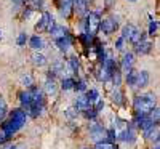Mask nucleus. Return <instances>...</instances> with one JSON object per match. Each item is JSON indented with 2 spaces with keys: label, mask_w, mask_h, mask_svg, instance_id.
Segmentation results:
<instances>
[{
  "label": "nucleus",
  "mask_w": 160,
  "mask_h": 149,
  "mask_svg": "<svg viewBox=\"0 0 160 149\" xmlns=\"http://www.w3.org/2000/svg\"><path fill=\"white\" fill-rule=\"evenodd\" d=\"M158 116H160V114H158V107H157V106H155L154 109H152V111L148 114V117H149V119L154 122V124H158Z\"/></svg>",
  "instance_id": "obj_33"
},
{
  "label": "nucleus",
  "mask_w": 160,
  "mask_h": 149,
  "mask_svg": "<svg viewBox=\"0 0 160 149\" xmlns=\"http://www.w3.org/2000/svg\"><path fill=\"white\" fill-rule=\"evenodd\" d=\"M7 116V103L0 98V122L3 120V117Z\"/></svg>",
  "instance_id": "obj_35"
},
{
  "label": "nucleus",
  "mask_w": 160,
  "mask_h": 149,
  "mask_svg": "<svg viewBox=\"0 0 160 149\" xmlns=\"http://www.w3.org/2000/svg\"><path fill=\"white\" fill-rule=\"evenodd\" d=\"M106 130L101 124H96V122H93V124L90 125L88 131H90V138L95 141V143H99V141H104L106 140Z\"/></svg>",
  "instance_id": "obj_6"
},
{
  "label": "nucleus",
  "mask_w": 160,
  "mask_h": 149,
  "mask_svg": "<svg viewBox=\"0 0 160 149\" xmlns=\"http://www.w3.org/2000/svg\"><path fill=\"white\" fill-rule=\"evenodd\" d=\"M8 140H10V138L7 136V135H5V133H3L2 130H0V144H3V143H7Z\"/></svg>",
  "instance_id": "obj_39"
},
{
  "label": "nucleus",
  "mask_w": 160,
  "mask_h": 149,
  "mask_svg": "<svg viewBox=\"0 0 160 149\" xmlns=\"http://www.w3.org/2000/svg\"><path fill=\"white\" fill-rule=\"evenodd\" d=\"M111 80L114 84V88H120V85H122V72H120L118 67H115L112 75H111Z\"/></svg>",
  "instance_id": "obj_22"
},
{
  "label": "nucleus",
  "mask_w": 160,
  "mask_h": 149,
  "mask_svg": "<svg viewBox=\"0 0 160 149\" xmlns=\"http://www.w3.org/2000/svg\"><path fill=\"white\" fill-rule=\"evenodd\" d=\"M10 119L16 120V122H19L21 125H24L26 120H28V114H26V111L22 109V107H16V109H13L10 112Z\"/></svg>",
  "instance_id": "obj_15"
},
{
  "label": "nucleus",
  "mask_w": 160,
  "mask_h": 149,
  "mask_svg": "<svg viewBox=\"0 0 160 149\" xmlns=\"http://www.w3.org/2000/svg\"><path fill=\"white\" fill-rule=\"evenodd\" d=\"M83 149H93V147H83Z\"/></svg>",
  "instance_id": "obj_42"
},
{
  "label": "nucleus",
  "mask_w": 160,
  "mask_h": 149,
  "mask_svg": "<svg viewBox=\"0 0 160 149\" xmlns=\"http://www.w3.org/2000/svg\"><path fill=\"white\" fill-rule=\"evenodd\" d=\"M19 103L22 104V109L24 111L32 104V96H31V91L29 90H24V91L19 93Z\"/></svg>",
  "instance_id": "obj_18"
},
{
  "label": "nucleus",
  "mask_w": 160,
  "mask_h": 149,
  "mask_svg": "<svg viewBox=\"0 0 160 149\" xmlns=\"http://www.w3.org/2000/svg\"><path fill=\"white\" fill-rule=\"evenodd\" d=\"M32 64L34 66H38V67H42V66H45L47 64V56L45 55H42V53H34V55H32Z\"/></svg>",
  "instance_id": "obj_21"
},
{
  "label": "nucleus",
  "mask_w": 160,
  "mask_h": 149,
  "mask_svg": "<svg viewBox=\"0 0 160 149\" xmlns=\"http://www.w3.org/2000/svg\"><path fill=\"white\" fill-rule=\"evenodd\" d=\"M152 42L151 40H141V42H138L135 45V51H136V55L139 56H144V55H149V53L152 51Z\"/></svg>",
  "instance_id": "obj_13"
},
{
  "label": "nucleus",
  "mask_w": 160,
  "mask_h": 149,
  "mask_svg": "<svg viewBox=\"0 0 160 149\" xmlns=\"http://www.w3.org/2000/svg\"><path fill=\"white\" fill-rule=\"evenodd\" d=\"M117 140L123 141V143H128V144H133L136 141V127L133 124H127L123 131L117 135Z\"/></svg>",
  "instance_id": "obj_5"
},
{
  "label": "nucleus",
  "mask_w": 160,
  "mask_h": 149,
  "mask_svg": "<svg viewBox=\"0 0 160 149\" xmlns=\"http://www.w3.org/2000/svg\"><path fill=\"white\" fill-rule=\"evenodd\" d=\"M93 149H118L114 143H111V141H108V140H104V141H99V143H96V146L93 147Z\"/></svg>",
  "instance_id": "obj_27"
},
{
  "label": "nucleus",
  "mask_w": 160,
  "mask_h": 149,
  "mask_svg": "<svg viewBox=\"0 0 160 149\" xmlns=\"http://www.w3.org/2000/svg\"><path fill=\"white\" fill-rule=\"evenodd\" d=\"M48 32H50V35L53 39H59V37H62L66 34H69V29L64 28V26H61V24H53V28Z\"/></svg>",
  "instance_id": "obj_16"
},
{
  "label": "nucleus",
  "mask_w": 160,
  "mask_h": 149,
  "mask_svg": "<svg viewBox=\"0 0 160 149\" xmlns=\"http://www.w3.org/2000/svg\"><path fill=\"white\" fill-rule=\"evenodd\" d=\"M43 90L47 95H55L58 91V87H56V80L55 79H47V82L43 85Z\"/></svg>",
  "instance_id": "obj_20"
},
{
  "label": "nucleus",
  "mask_w": 160,
  "mask_h": 149,
  "mask_svg": "<svg viewBox=\"0 0 160 149\" xmlns=\"http://www.w3.org/2000/svg\"><path fill=\"white\" fill-rule=\"evenodd\" d=\"M29 47H31L32 50L38 51V50L45 48V42H43V39L40 37V35H32V37L29 39Z\"/></svg>",
  "instance_id": "obj_17"
},
{
  "label": "nucleus",
  "mask_w": 160,
  "mask_h": 149,
  "mask_svg": "<svg viewBox=\"0 0 160 149\" xmlns=\"http://www.w3.org/2000/svg\"><path fill=\"white\" fill-rule=\"evenodd\" d=\"M123 45H125V40H123L122 37H118V39L115 40V48L122 51V50H123Z\"/></svg>",
  "instance_id": "obj_38"
},
{
  "label": "nucleus",
  "mask_w": 160,
  "mask_h": 149,
  "mask_svg": "<svg viewBox=\"0 0 160 149\" xmlns=\"http://www.w3.org/2000/svg\"><path fill=\"white\" fill-rule=\"evenodd\" d=\"M66 116H68L69 119H74V117H77V116H78V111L75 109V107H69V109L66 111Z\"/></svg>",
  "instance_id": "obj_37"
},
{
  "label": "nucleus",
  "mask_w": 160,
  "mask_h": 149,
  "mask_svg": "<svg viewBox=\"0 0 160 149\" xmlns=\"http://www.w3.org/2000/svg\"><path fill=\"white\" fill-rule=\"evenodd\" d=\"M131 2H136V0H131Z\"/></svg>",
  "instance_id": "obj_43"
},
{
  "label": "nucleus",
  "mask_w": 160,
  "mask_h": 149,
  "mask_svg": "<svg viewBox=\"0 0 160 149\" xmlns=\"http://www.w3.org/2000/svg\"><path fill=\"white\" fill-rule=\"evenodd\" d=\"M112 101L117 106H122L123 104V93L120 91L118 88H114V91H112Z\"/></svg>",
  "instance_id": "obj_26"
},
{
  "label": "nucleus",
  "mask_w": 160,
  "mask_h": 149,
  "mask_svg": "<svg viewBox=\"0 0 160 149\" xmlns=\"http://www.w3.org/2000/svg\"><path fill=\"white\" fill-rule=\"evenodd\" d=\"M83 116H85L87 119H90V120H95V119L98 117V112L93 109V106H91V107H88L87 111H83Z\"/></svg>",
  "instance_id": "obj_32"
},
{
  "label": "nucleus",
  "mask_w": 160,
  "mask_h": 149,
  "mask_svg": "<svg viewBox=\"0 0 160 149\" xmlns=\"http://www.w3.org/2000/svg\"><path fill=\"white\" fill-rule=\"evenodd\" d=\"M53 24H55V18H53V15L50 11H43L42 13V16H40L38 23L35 24V31L37 32H48L51 28H53Z\"/></svg>",
  "instance_id": "obj_4"
},
{
  "label": "nucleus",
  "mask_w": 160,
  "mask_h": 149,
  "mask_svg": "<svg viewBox=\"0 0 160 149\" xmlns=\"http://www.w3.org/2000/svg\"><path fill=\"white\" fill-rule=\"evenodd\" d=\"M120 37H122L125 42L128 40L133 45H136L141 40H146V32H142L141 29H138L136 26H133V24H125L122 28V35Z\"/></svg>",
  "instance_id": "obj_2"
},
{
  "label": "nucleus",
  "mask_w": 160,
  "mask_h": 149,
  "mask_svg": "<svg viewBox=\"0 0 160 149\" xmlns=\"http://www.w3.org/2000/svg\"><path fill=\"white\" fill-rule=\"evenodd\" d=\"M8 149H26V146L24 144H11Z\"/></svg>",
  "instance_id": "obj_40"
},
{
  "label": "nucleus",
  "mask_w": 160,
  "mask_h": 149,
  "mask_svg": "<svg viewBox=\"0 0 160 149\" xmlns=\"http://www.w3.org/2000/svg\"><path fill=\"white\" fill-rule=\"evenodd\" d=\"M133 66H135V55L131 51H125L123 53V58H122V63H120V72L122 74H128Z\"/></svg>",
  "instance_id": "obj_9"
},
{
  "label": "nucleus",
  "mask_w": 160,
  "mask_h": 149,
  "mask_svg": "<svg viewBox=\"0 0 160 149\" xmlns=\"http://www.w3.org/2000/svg\"><path fill=\"white\" fill-rule=\"evenodd\" d=\"M117 28H118V23L114 18H106V19H101V23H99V31L106 35L114 34L117 31Z\"/></svg>",
  "instance_id": "obj_8"
},
{
  "label": "nucleus",
  "mask_w": 160,
  "mask_h": 149,
  "mask_svg": "<svg viewBox=\"0 0 160 149\" xmlns=\"http://www.w3.org/2000/svg\"><path fill=\"white\" fill-rule=\"evenodd\" d=\"M29 40V37L26 35V32H21L19 35H18V39H16V44L19 45V47H24L26 45V42Z\"/></svg>",
  "instance_id": "obj_34"
},
{
  "label": "nucleus",
  "mask_w": 160,
  "mask_h": 149,
  "mask_svg": "<svg viewBox=\"0 0 160 149\" xmlns=\"http://www.w3.org/2000/svg\"><path fill=\"white\" fill-rule=\"evenodd\" d=\"M22 128V125L19 124V122H16V120H13V119H10V120H7V122H3L2 124V127H0V130H2L8 138H11L15 133H18L19 130Z\"/></svg>",
  "instance_id": "obj_7"
},
{
  "label": "nucleus",
  "mask_w": 160,
  "mask_h": 149,
  "mask_svg": "<svg viewBox=\"0 0 160 149\" xmlns=\"http://www.w3.org/2000/svg\"><path fill=\"white\" fill-rule=\"evenodd\" d=\"M93 104L87 100V96L85 95H78V96L75 98V103H74V107L78 111V112H83V111H87L88 107H91Z\"/></svg>",
  "instance_id": "obj_14"
},
{
  "label": "nucleus",
  "mask_w": 160,
  "mask_h": 149,
  "mask_svg": "<svg viewBox=\"0 0 160 149\" xmlns=\"http://www.w3.org/2000/svg\"><path fill=\"white\" fill-rule=\"evenodd\" d=\"M55 44H56V47H58L62 53H66V51L71 50V47H72V44H74V37H72L71 32H69V34H66V35H62V37H59V39H55Z\"/></svg>",
  "instance_id": "obj_10"
},
{
  "label": "nucleus",
  "mask_w": 160,
  "mask_h": 149,
  "mask_svg": "<svg viewBox=\"0 0 160 149\" xmlns=\"http://www.w3.org/2000/svg\"><path fill=\"white\" fill-rule=\"evenodd\" d=\"M68 69L72 72V74H77L78 69H80V63H78V58L77 56H72L68 59Z\"/></svg>",
  "instance_id": "obj_24"
},
{
  "label": "nucleus",
  "mask_w": 160,
  "mask_h": 149,
  "mask_svg": "<svg viewBox=\"0 0 160 149\" xmlns=\"http://www.w3.org/2000/svg\"><path fill=\"white\" fill-rule=\"evenodd\" d=\"M93 104H95V106H93V109H95V111H96V112L99 114V112L102 111V107H104V101H102V100L99 98V100H98L96 103H93Z\"/></svg>",
  "instance_id": "obj_36"
},
{
  "label": "nucleus",
  "mask_w": 160,
  "mask_h": 149,
  "mask_svg": "<svg viewBox=\"0 0 160 149\" xmlns=\"http://www.w3.org/2000/svg\"><path fill=\"white\" fill-rule=\"evenodd\" d=\"M21 84L24 85V87H32L34 85V80H32V77L29 75V74H24V75H21Z\"/></svg>",
  "instance_id": "obj_31"
},
{
  "label": "nucleus",
  "mask_w": 160,
  "mask_h": 149,
  "mask_svg": "<svg viewBox=\"0 0 160 149\" xmlns=\"http://www.w3.org/2000/svg\"><path fill=\"white\" fill-rule=\"evenodd\" d=\"M85 96H87V100L93 104V103H96V101L99 100V91H98L96 88H90V90L85 91Z\"/></svg>",
  "instance_id": "obj_25"
},
{
  "label": "nucleus",
  "mask_w": 160,
  "mask_h": 149,
  "mask_svg": "<svg viewBox=\"0 0 160 149\" xmlns=\"http://www.w3.org/2000/svg\"><path fill=\"white\" fill-rule=\"evenodd\" d=\"M74 90L75 91H78V93H85L88 88H87V82L83 79H78V80H75V84H74Z\"/></svg>",
  "instance_id": "obj_28"
},
{
  "label": "nucleus",
  "mask_w": 160,
  "mask_h": 149,
  "mask_svg": "<svg viewBox=\"0 0 160 149\" xmlns=\"http://www.w3.org/2000/svg\"><path fill=\"white\" fill-rule=\"evenodd\" d=\"M152 149H160V146H158V141H155V146H154Z\"/></svg>",
  "instance_id": "obj_41"
},
{
  "label": "nucleus",
  "mask_w": 160,
  "mask_h": 149,
  "mask_svg": "<svg viewBox=\"0 0 160 149\" xmlns=\"http://www.w3.org/2000/svg\"><path fill=\"white\" fill-rule=\"evenodd\" d=\"M99 23H101V16L99 13L96 11H88L85 15V19H83V32L88 34V35H93L95 37L99 31Z\"/></svg>",
  "instance_id": "obj_3"
},
{
  "label": "nucleus",
  "mask_w": 160,
  "mask_h": 149,
  "mask_svg": "<svg viewBox=\"0 0 160 149\" xmlns=\"http://www.w3.org/2000/svg\"><path fill=\"white\" fill-rule=\"evenodd\" d=\"M151 82V75L148 71H136V79H135V87L133 88H146Z\"/></svg>",
  "instance_id": "obj_11"
},
{
  "label": "nucleus",
  "mask_w": 160,
  "mask_h": 149,
  "mask_svg": "<svg viewBox=\"0 0 160 149\" xmlns=\"http://www.w3.org/2000/svg\"><path fill=\"white\" fill-rule=\"evenodd\" d=\"M157 32H158V21L152 19V21L149 23V31H148V35L154 37V35H157Z\"/></svg>",
  "instance_id": "obj_29"
},
{
  "label": "nucleus",
  "mask_w": 160,
  "mask_h": 149,
  "mask_svg": "<svg viewBox=\"0 0 160 149\" xmlns=\"http://www.w3.org/2000/svg\"><path fill=\"white\" fill-rule=\"evenodd\" d=\"M127 77H125V80H127V84L133 88V87H135V79H136V71L135 69H131L128 74H125Z\"/></svg>",
  "instance_id": "obj_30"
},
{
  "label": "nucleus",
  "mask_w": 160,
  "mask_h": 149,
  "mask_svg": "<svg viewBox=\"0 0 160 149\" xmlns=\"http://www.w3.org/2000/svg\"><path fill=\"white\" fill-rule=\"evenodd\" d=\"M142 133H144V138H146V140L158 141V124L152 125V127H151V128H148V130H144Z\"/></svg>",
  "instance_id": "obj_19"
},
{
  "label": "nucleus",
  "mask_w": 160,
  "mask_h": 149,
  "mask_svg": "<svg viewBox=\"0 0 160 149\" xmlns=\"http://www.w3.org/2000/svg\"><path fill=\"white\" fill-rule=\"evenodd\" d=\"M58 2H59V15L64 19H68L74 11V2L72 0H58Z\"/></svg>",
  "instance_id": "obj_12"
},
{
  "label": "nucleus",
  "mask_w": 160,
  "mask_h": 149,
  "mask_svg": "<svg viewBox=\"0 0 160 149\" xmlns=\"http://www.w3.org/2000/svg\"><path fill=\"white\" fill-rule=\"evenodd\" d=\"M74 84H75V79H74V77H62V80H61V88H62L64 91L74 90Z\"/></svg>",
  "instance_id": "obj_23"
},
{
  "label": "nucleus",
  "mask_w": 160,
  "mask_h": 149,
  "mask_svg": "<svg viewBox=\"0 0 160 149\" xmlns=\"http://www.w3.org/2000/svg\"><path fill=\"white\" fill-rule=\"evenodd\" d=\"M133 106H135V114H149L157 106V98L154 93H142L135 96Z\"/></svg>",
  "instance_id": "obj_1"
}]
</instances>
